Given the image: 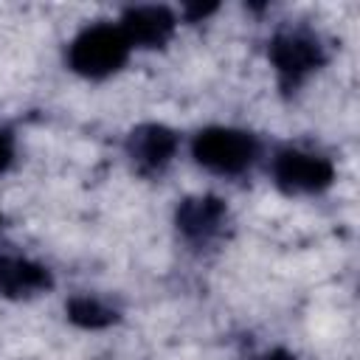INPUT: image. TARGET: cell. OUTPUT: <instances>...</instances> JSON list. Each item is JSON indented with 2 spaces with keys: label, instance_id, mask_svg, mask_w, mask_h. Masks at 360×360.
I'll use <instances>...</instances> for the list:
<instances>
[{
  "label": "cell",
  "instance_id": "cell-1",
  "mask_svg": "<svg viewBox=\"0 0 360 360\" xmlns=\"http://www.w3.org/2000/svg\"><path fill=\"white\" fill-rule=\"evenodd\" d=\"M129 39L124 37V31L118 25H90L84 28L73 45H70V68L82 76H90V79H101V76H110L115 73L127 56H129Z\"/></svg>",
  "mask_w": 360,
  "mask_h": 360
},
{
  "label": "cell",
  "instance_id": "cell-9",
  "mask_svg": "<svg viewBox=\"0 0 360 360\" xmlns=\"http://www.w3.org/2000/svg\"><path fill=\"white\" fill-rule=\"evenodd\" d=\"M68 318H70L76 326H82V329H104V326H110L118 315H115L110 307H104L101 301L87 298V295H79V298H73V301L68 304Z\"/></svg>",
  "mask_w": 360,
  "mask_h": 360
},
{
  "label": "cell",
  "instance_id": "cell-6",
  "mask_svg": "<svg viewBox=\"0 0 360 360\" xmlns=\"http://www.w3.org/2000/svg\"><path fill=\"white\" fill-rule=\"evenodd\" d=\"M127 149H129L132 160L141 163L143 169H160L174 155L177 135L163 124H143V127L132 129Z\"/></svg>",
  "mask_w": 360,
  "mask_h": 360
},
{
  "label": "cell",
  "instance_id": "cell-8",
  "mask_svg": "<svg viewBox=\"0 0 360 360\" xmlns=\"http://www.w3.org/2000/svg\"><path fill=\"white\" fill-rule=\"evenodd\" d=\"M51 287V276L42 264L28 259H0V292L8 298L31 295Z\"/></svg>",
  "mask_w": 360,
  "mask_h": 360
},
{
  "label": "cell",
  "instance_id": "cell-2",
  "mask_svg": "<svg viewBox=\"0 0 360 360\" xmlns=\"http://www.w3.org/2000/svg\"><path fill=\"white\" fill-rule=\"evenodd\" d=\"M197 163H202L211 172L219 174H239L242 169H248L256 158V141L248 132L239 129H225V127H211L202 129L194 138L191 146Z\"/></svg>",
  "mask_w": 360,
  "mask_h": 360
},
{
  "label": "cell",
  "instance_id": "cell-4",
  "mask_svg": "<svg viewBox=\"0 0 360 360\" xmlns=\"http://www.w3.org/2000/svg\"><path fill=\"white\" fill-rule=\"evenodd\" d=\"M270 59L287 84H298L307 73L323 65V48L309 34H278L270 42Z\"/></svg>",
  "mask_w": 360,
  "mask_h": 360
},
{
  "label": "cell",
  "instance_id": "cell-12",
  "mask_svg": "<svg viewBox=\"0 0 360 360\" xmlns=\"http://www.w3.org/2000/svg\"><path fill=\"white\" fill-rule=\"evenodd\" d=\"M264 360H295L292 354H287V352H273V354H267Z\"/></svg>",
  "mask_w": 360,
  "mask_h": 360
},
{
  "label": "cell",
  "instance_id": "cell-5",
  "mask_svg": "<svg viewBox=\"0 0 360 360\" xmlns=\"http://www.w3.org/2000/svg\"><path fill=\"white\" fill-rule=\"evenodd\" d=\"M129 45H143V48H158L163 45L172 31H174V14L163 6H138L129 8L118 25Z\"/></svg>",
  "mask_w": 360,
  "mask_h": 360
},
{
  "label": "cell",
  "instance_id": "cell-10",
  "mask_svg": "<svg viewBox=\"0 0 360 360\" xmlns=\"http://www.w3.org/2000/svg\"><path fill=\"white\" fill-rule=\"evenodd\" d=\"M211 11H217V3H194V6L186 8V17H188V20H202V17H208Z\"/></svg>",
  "mask_w": 360,
  "mask_h": 360
},
{
  "label": "cell",
  "instance_id": "cell-7",
  "mask_svg": "<svg viewBox=\"0 0 360 360\" xmlns=\"http://www.w3.org/2000/svg\"><path fill=\"white\" fill-rule=\"evenodd\" d=\"M225 219V202L219 197H188L177 208V228L191 239L211 236Z\"/></svg>",
  "mask_w": 360,
  "mask_h": 360
},
{
  "label": "cell",
  "instance_id": "cell-3",
  "mask_svg": "<svg viewBox=\"0 0 360 360\" xmlns=\"http://www.w3.org/2000/svg\"><path fill=\"white\" fill-rule=\"evenodd\" d=\"M273 174H276V183L284 191L312 194V191H323L332 183L335 169L326 158L307 155V152H298V149H284V152L276 155Z\"/></svg>",
  "mask_w": 360,
  "mask_h": 360
},
{
  "label": "cell",
  "instance_id": "cell-11",
  "mask_svg": "<svg viewBox=\"0 0 360 360\" xmlns=\"http://www.w3.org/2000/svg\"><path fill=\"white\" fill-rule=\"evenodd\" d=\"M11 163V141L6 132H0V172Z\"/></svg>",
  "mask_w": 360,
  "mask_h": 360
}]
</instances>
